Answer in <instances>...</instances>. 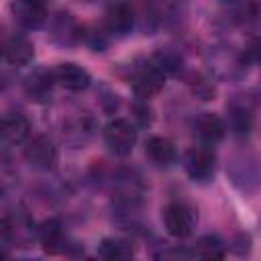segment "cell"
Instances as JSON below:
<instances>
[{
  "instance_id": "obj_1",
  "label": "cell",
  "mask_w": 261,
  "mask_h": 261,
  "mask_svg": "<svg viewBox=\"0 0 261 261\" xmlns=\"http://www.w3.org/2000/svg\"><path fill=\"white\" fill-rule=\"evenodd\" d=\"M39 234V226L24 208L10 210L2 216L0 239L4 247H29Z\"/></svg>"
},
{
  "instance_id": "obj_2",
  "label": "cell",
  "mask_w": 261,
  "mask_h": 261,
  "mask_svg": "<svg viewBox=\"0 0 261 261\" xmlns=\"http://www.w3.org/2000/svg\"><path fill=\"white\" fill-rule=\"evenodd\" d=\"M163 84H165V71L153 61V57L141 59L130 67V86L139 98L147 100L159 94Z\"/></svg>"
},
{
  "instance_id": "obj_3",
  "label": "cell",
  "mask_w": 261,
  "mask_h": 261,
  "mask_svg": "<svg viewBox=\"0 0 261 261\" xmlns=\"http://www.w3.org/2000/svg\"><path fill=\"white\" fill-rule=\"evenodd\" d=\"M163 226L165 230L175 237V239H188L194 228H196V210L181 202V200H175V202H169L165 208H163Z\"/></svg>"
},
{
  "instance_id": "obj_4",
  "label": "cell",
  "mask_w": 261,
  "mask_h": 261,
  "mask_svg": "<svg viewBox=\"0 0 261 261\" xmlns=\"http://www.w3.org/2000/svg\"><path fill=\"white\" fill-rule=\"evenodd\" d=\"M47 31H49V41L57 47H73L84 41L86 29L75 20L73 14L69 12H55L47 20Z\"/></svg>"
},
{
  "instance_id": "obj_5",
  "label": "cell",
  "mask_w": 261,
  "mask_h": 261,
  "mask_svg": "<svg viewBox=\"0 0 261 261\" xmlns=\"http://www.w3.org/2000/svg\"><path fill=\"white\" fill-rule=\"evenodd\" d=\"M112 190H114L116 204L124 210H133L135 206H139L143 200V194H145V186L141 181V175L133 169L116 171L114 179H112Z\"/></svg>"
},
{
  "instance_id": "obj_6",
  "label": "cell",
  "mask_w": 261,
  "mask_h": 261,
  "mask_svg": "<svg viewBox=\"0 0 261 261\" xmlns=\"http://www.w3.org/2000/svg\"><path fill=\"white\" fill-rule=\"evenodd\" d=\"M104 143L106 147L118 155V157H126L133 153L135 145H137V128L130 120L126 118H114L104 126Z\"/></svg>"
},
{
  "instance_id": "obj_7",
  "label": "cell",
  "mask_w": 261,
  "mask_h": 261,
  "mask_svg": "<svg viewBox=\"0 0 261 261\" xmlns=\"http://www.w3.org/2000/svg\"><path fill=\"white\" fill-rule=\"evenodd\" d=\"M184 167L186 173L190 175L192 181L196 184H206L214 177L216 171V155L208 145L192 147L186 157H184Z\"/></svg>"
},
{
  "instance_id": "obj_8",
  "label": "cell",
  "mask_w": 261,
  "mask_h": 261,
  "mask_svg": "<svg viewBox=\"0 0 261 261\" xmlns=\"http://www.w3.org/2000/svg\"><path fill=\"white\" fill-rule=\"evenodd\" d=\"M24 159L37 171H51L59 159V153L53 139H49L47 135H37L27 141Z\"/></svg>"
},
{
  "instance_id": "obj_9",
  "label": "cell",
  "mask_w": 261,
  "mask_h": 261,
  "mask_svg": "<svg viewBox=\"0 0 261 261\" xmlns=\"http://www.w3.org/2000/svg\"><path fill=\"white\" fill-rule=\"evenodd\" d=\"M57 86V80H55V71L53 69H47V67H35L22 82V90L27 94V98L31 102H37V104H45L51 100L53 96V90Z\"/></svg>"
},
{
  "instance_id": "obj_10",
  "label": "cell",
  "mask_w": 261,
  "mask_h": 261,
  "mask_svg": "<svg viewBox=\"0 0 261 261\" xmlns=\"http://www.w3.org/2000/svg\"><path fill=\"white\" fill-rule=\"evenodd\" d=\"M10 14L14 22L27 31H37L49 20L43 0H12Z\"/></svg>"
},
{
  "instance_id": "obj_11",
  "label": "cell",
  "mask_w": 261,
  "mask_h": 261,
  "mask_svg": "<svg viewBox=\"0 0 261 261\" xmlns=\"http://www.w3.org/2000/svg\"><path fill=\"white\" fill-rule=\"evenodd\" d=\"M135 27V10L128 2L124 0H118V2H112L104 14V29L106 33L110 35H116V37H124L133 31Z\"/></svg>"
},
{
  "instance_id": "obj_12",
  "label": "cell",
  "mask_w": 261,
  "mask_h": 261,
  "mask_svg": "<svg viewBox=\"0 0 261 261\" xmlns=\"http://www.w3.org/2000/svg\"><path fill=\"white\" fill-rule=\"evenodd\" d=\"M2 55H4L6 63L20 67V65H27L35 57V45L31 43V39L27 35L10 33L2 41Z\"/></svg>"
},
{
  "instance_id": "obj_13",
  "label": "cell",
  "mask_w": 261,
  "mask_h": 261,
  "mask_svg": "<svg viewBox=\"0 0 261 261\" xmlns=\"http://www.w3.org/2000/svg\"><path fill=\"white\" fill-rule=\"evenodd\" d=\"M96 122L94 116L88 112H73L65 122H63V139L71 147H84L90 137L94 135Z\"/></svg>"
},
{
  "instance_id": "obj_14",
  "label": "cell",
  "mask_w": 261,
  "mask_h": 261,
  "mask_svg": "<svg viewBox=\"0 0 261 261\" xmlns=\"http://www.w3.org/2000/svg\"><path fill=\"white\" fill-rule=\"evenodd\" d=\"M194 135L202 145H216L226 135V122L214 112H202L194 120Z\"/></svg>"
},
{
  "instance_id": "obj_15",
  "label": "cell",
  "mask_w": 261,
  "mask_h": 261,
  "mask_svg": "<svg viewBox=\"0 0 261 261\" xmlns=\"http://www.w3.org/2000/svg\"><path fill=\"white\" fill-rule=\"evenodd\" d=\"M53 71H55L57 86H61L67 92H84L92 82L90 71L77 63H71V61L59 63Z\"/></svg>"
},
{
  "instance_id": "obj_16",
  "label": "cell",
  "mask_w": 261,
  "mask_h": 261,
  "mask_svg": "<svg viewBox=\"0 0 261 261\" xmlns=\"http://www.w3.org/2000/svg\"><path fill=\"white\" fill-rule=\"evenodd\" d=\"M41 249L49 255H57L63 253L67 247V237H65V228L57 218H47L39 224V234H37Z\"/></svg>"
},
{
  "instance_id": "obj_17",
  "label": "cell",
  "mask_w": 261,
  "mask_h": 261,
  "mask_svg": "<svg viewBox=\"0 0 261 261\" xmlns=\"http://www.w3.org/2000/svg\"><path fill=\"white\" fill-rule=\"evenodd\" d=\"M31 135V122L22 112H6L0 122V137L4 145H20Z\"/></svg>"
},
{
  "instance_id": "obj_18",
  "label": "cell",
  "mask_w": 261,
  "mask_h": 261,
  "mask_svg": "<svg viewBox=\"0 0 261 261\" xmlns=\"http://www.w3.org/2000/svg\"><path fill=\"white\" fill-rule=\"evenodd\" d=\"M145 155L157 167H169L177 157L175 145L167 137H149L145 143Z\"/></svg>"
},
{
  "instance_id": "obj_19",
  "label": "cell",
  "mask_w": 261,
  "mask_h": 261,
  "mask_svg": "<svg viewBox=\"0 0 261 261\" xmlns=\"http://www.w3.org/2000/svg\"><path fill=\"white\" fill-rule=\"evenodd\" d=\"M226 108H228V128L237 137L249 135V130L253 126V108L249 106V102L232 100Z\"/></svg>"
},
{
  "instance_id": "obj_20",
  "label": "cell",
  "mask_w": 261,
  "mask_h": 261,
  "mask_svg": "<svg viewBox=\"0 0 261 261\" xmlns=\"http://www.w3.org/2000/svg\"><path fill=\"white\" fill-rule=\"evenodd\" d=\"M190 255L198 259H222L226 255V249H224V243L216 234H204L190 249Z\"/></svg>"
},
{
  "instance_id": "obj_21",
  "label": "cell",
  "mask_w": 261,
  "mask_h": 261,
  "mask_svg": "<svg viewBox=\"0 0 261 261\" xmlns=\"http://www.w3.org/2000/svg\"><path fill=\"white\" fill-rule=\"evenodd\" d=\"M98 255L104 259H130L135 255V249L128 241L124 239H102V243L98 245Z\"/></svg>"
},
{
  "instance_id": "obj_22",
  "label": "cell",
  "mask_w": 261,
  "mask_h": 261,
  "mask_svg": "<svg viewBox=\"0 0 261 261\" xmlns=\"http://www.w3.org/2000/svg\"><path fill=\"white\" fill-rule=\"evenodd\" d=\"M153 61L165 71V75H167V73H177L179 67H181V57L175 55V53L169 51V49H161V51H157V53L153 55Z\"/></svg>"
},
{
  "instance_id": "obj_23",
  "label": "cell",
  "mask_w": 261,
  "mask_h": 261,
  "mask_svg": "<svg viewBox=\"0 0 261 261\" xmlns=\"http://www.w3.org/2000/svg\"><path fill=\"white\" fill-rule=\"evenodd\" d=\"M190 86H192V94L196 98H200V100H214L216 92H214V86L210 84V80H206L202 75H194Z\"/></svg>"
},
{
  "instance_id": "obj_24",
  "label": "cell",
  "mask_w": 261,
  "mask_h": 261,
  "mask_svg": "<svg viewBox=\"0 0 261 261\" xmlns=\"http://www.w3.org/2000/svg\"><path fill=\"white\" fill-rule=\"evenodd\" d=\"M133 110H135V118H137L143 126L151 122V110H149V106H147L145 98H139V102H135Z\"/></svg>"
},
{
  "instance_id": "obj_25",
  "label": "cell",
  "mask_w": 261,
  "mask_h": 261,
  "mask_svg": "<svg viewBox=\"0 0 261 261\" xmlns=\"http://www.w3.org/2000/svg\"><path fill=\"white\" fill-rule=\"evenodd\" d=\"M222 2H228V4H232V2H239V0H222Z\"/></svg>"
},
{
  "instance_id": "obj_26",
  "label": "cell",
  "mask_w": 261,
  "mask_h": 261,
  "mask_svg": "<svg viewBox=\"0 0 261 261\" xmlns=\"http://www.w3.org/2000/svg\"><path fill=\"white\" fill-rule=\"evenodd\" d=\"M80 2H94V0H80Z\"/></svg>"
},
{
  "instance_id": "obj_27",
  "label": "cell",
  "mask_w": 261,
  "mask_h": 261,
  "mask_svg": "<svg viewBox=\"0 0 261 261\" xmlns=\"http://www.w3.org/2000/svg\"><path fill=\"white\" fill-rule=\"evenodd\" d=\"M43 2H47V0H43Z\"/></svg>"
}]
</instances>
